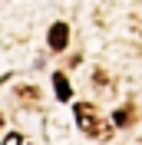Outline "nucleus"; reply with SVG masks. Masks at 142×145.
Listing matches in <instances>:
<instances>
[{"instance_id":"obj_2","label":"nucleus","mask_w":142,"mask_h":145,"mask_svg":"<svg viewBox=\"0 0 142 145\" xmlns=\"http://www.w3.org/2000/svg\"><path fill=\"white\" fill-rule=\"evenodd\" d=\"M66 43H70V27L66 23H53L50 27V50H66Z\"/></svg>"},{"instance_id":"obj_5","label":"nucleus","mask_w":142,"mask_h":145,"mask_svg":"<svg viewBox=\"0 0 142 145\" xmlns=\"http://www.w3.org/2000/svg\"><path fill=\"white\" fill-rule=\"evenodd\" d=\"M3 145H23V135H17V132H10V135H3Z\"/></svg>"},{"instance_id":"obj_6","label":"nucleus","mask_w":142,"mask_h":145,"mask_svg":"<svg viewBox=\"0 0 142 145\" xmlns=\"http://www.w3.org/2000/svg\"><path fill=\"white\" fill-rule=\"evenodd\" d=\"M0 125H3V116H0Z\"/></svg>"},{"instance_id":"obj_4","label":"nucleus","mask_w":142,"mask_h":145,"mask_svg":"<svg viewBox=\"0 0 142 145\" xmlns=\"http://www.w3.org/2000/svg\"><path fill=\"white\" fill-rule=\"evenodd\" d=\"M112 122H116V125H126V122H132V109H129V106H126V109H119V112L112 116Z\"/></svg>"},{"instance_id":"obj_3","label":"nucleus","mask_w":142,"mask_h":145,"mask_svg":"<svg viewBox=\"0 0 142 145\" xmlns=\"http://www.w3.org/2000/svg\"><path fill=\"white\" fill-rule=\"evenodd\" d=\"M53 86H56V96H60L63 102H66V99L73 96V89H70V79H66L63 72H56V76H53Z\"/></svg>"},{"instance_id":"obj_1","label":"nucleus","mask_w":142,"mask_h":145,"mask_svg":"<svg viewBox=\"0 0 142 145\" xmlns=\"http://www.w3.org/2000/svg\"><path fill=\"white\" fill-rule=\"evenodd\" d=\"M76 125H80L86 135H93V138H109L112 135V125H109L89 102H80V106H76Z\"/></svg>"}]
</instances>
